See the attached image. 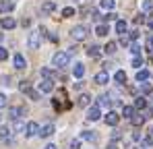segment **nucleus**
<instances>
[{
	"mask_svg": "<svg viewBox=\"0 0 153 149\" xmlns=\"http://www.w3.org/2000/svg\"><path fill=\"white\" fill-rule=\"evenodd\" d=\"M68 62H71V54H68V52H56L54 58H52V64H54L56 69H62V66H66Z\"/></svg>",
	"mask_w": 153,
	"mask_h": 149,
	"instance_id": "obj_1",
	"label": "nucleus"
},
{
	"mask_svg": "<svg viewBox=\"0 0 153 149\" xmlns=\"http://www.w3.org/2000/svg\"><path fill=\"white\" fill-rule=\"evenodd\" d=\"M87 33H89V29H87L85 25H76V27H73V31H71L73 39H76V42L85 39V37H87Z\"/></svg>",
	"mask_w": 153,
	"mask_h": 149,
	"instance_id": "obj_2",
	"label": "nucleus"
},
{
	"mask_svg": "<svg viewBox=\"0 0 153 149\" xmlns=\"http://www.w3.org/2000/svg\"><path fill=\"white\" fill-rule=\"evenodd\" d=\"M52 89H54V79H44V81L39 83V87H37L39 93H50Z\"/></svg>",
	"mask_w": 153,
	"mask_h": 149,
	"instance_id": "obj_3",
	"label": "nucleus"
},
{
	"mask_svg": "<svg viewBox=\"0 0 153 149\" xmlns=\"http://www.w3.org/2000/svg\"><path fill=\"white\" fill-rule=\"evenodd\" d=\"M100 116H102V108L100 106H91L89 110H87V120H100Z\"/></svg>",
	"mask_w": 153,
	"mask_h": 149,
	"instance_id": "obj_4",
	"label": "nucleus"
},
{
	"mask_svg": "<svg viewBox=\"0 0 153 149\" xmlns=\"http://www.w3.org/2000/svg\"><path fill=\"white\" fill-rule=\"evenodd\" d=\"M39 130H42V128H39L37 122H29L25 126V135L27 137H35V135H39Z\"/></svg>",
	"mask_w": 153,
	"mask_h": 149,
	"instance_id": "obj_5",
	"label": "nucleus"
},
{
	"mask_svg": "<svg viewBox=\"0 0 153 149\" xmlns=\"http://www.w3.org/2000/svg\"><path fill=\"white\" fill-rule=\"evenodd\" d=\"M13 64H15V69H17V71H23V69L27 66L25 56H23V54H15V58H13Z\"/></svg>",
	"mask_w": 153,
	"mask_h": 149,
	"instance_id": "obj_6",
	"label": "nucleus"
},
{
	"mask_svg": "<svg viewBox=\"0 0 153 149\" xmlns=\"http://www.w3.org/2000/svg\"><path fill=\"white\" fill-rule=\"evenodd\" d=\"M39 44H42L39 35H37V33H31V35H29V39H27V46H29L31 50H39Z\"/></svg>",
	"mask_w": 153,
	"mask_h": 149,
	"instance_id": "obj_7",
	"label": "nucleus"
},
{
	"mask_svg": "<svg viewBox=\"0 0 153 149\" xmlns=\"http://www.w3.org/2000/svg\"><path fill=\"white\" fill-rule=\"evenodd\" d=\"M0 27H2V29H15V27H17V21H15L13 17H2V19H0Z\"/></svg>",
	"mask_w": 153,
	"mask_h": 149,
	"instance_id": "obj_8",
	"label": "nucleus"
},
{
	"mask_svg": "<svg viewBox=\"0 0 153 149\" xmlns=\"http://www.w3.org/2000/svg\"><path fill=\"white\" fill-rule=\"evenodd\" d=\"M0 139L6 141V143H13V139H10V128L4 126V124H0Z\"/></svg>",
	"mask_w": 153,
	"mask_h": 149,
	"instance_id": "obj_9",
	"label": "nucleus"
},
{
	"mask_svg": "<svg viewBox=\"0 0 153 149\" xmlns=\"http://www.w3.org/2000/svg\"><path fill=\"white\" fill-rule=\"evenodd\" d=\"M108 81H110L108 71H100V73L95 74V83H97V85H108Z\"/></svg>",
	"mask_w": 153,
	"mask_h": 149,
	"instance_id": "obj_10",
	"label": "nucleus"
},
{
	"mask_svg": "<svg viewBox=\"0 0 153 149\" xmlns=\"http://www.w3.org/2000/svg\"><path fill=\"white\" fill-rule=\"evenodd\" d=\"M13 8H15L13 0H0V13H10Z\"/></svg>",
	"mask_w": 153,
	"mask_h": 149,
	"instance_id": "obj_11",
	"label": "nucleus"
},
{
	"mask_svg": "<svg viewBox=\"0 0 153 149\" xmlns=\"http://www.w3.org/2000/svg\"><path fill=\"white\" fill-rule=\"evenodd\" d=\"M118 120H120V116H118L116 112H108V114H105V122L110 124V126H116Z\"/></svg>",
	"mask_w": 153,
	"mask_h": 149,
	"instance_id": "obj_12",
	"label": "nucleus"
},
{
	"mask_svg": "<svg viewBox=\"0 0 153 149\" xmlns=\"http://www.w3.org/2000/svg\"><path fill=\"white\" fill-rule=\"evenodd\" d=\"M108 33H110V27H108L105 23H100L97 27H95V35H100V37H105Z\"/></svg>",
	"mask_w": 153,
	"mask_h": 149,
	"instance_id": "obj_13",
	"label": "nucleus"
},
{
	"mask_svg": "<svg viewBox=\"0 0 153 149\" xmlns=\"http://www.w3.org/2000/svg\"><path fill=\"white\" fill-rule=\"evenodd\" d=\"M54 130H56V128H54V124H48V126H44V128L39 130V137L48 139V137H52V135H54Z\"/></svg>",
	"mask_w": 153,
	"mask_h": 149,
	"instance_id": "obj_14",
	"label": "nucleus"
},
{
	"mask_svg": "<svg viewBox=\"0 0 153 149\" xmlns=\"http://www.w3.org/2000/svg\"><path fill=\"white\" fill-rule=\"evenodd\" d=\"M23 112H25L23 108H10V110H8V118H13V120H19Z\"/></svg>",
	"mask_w": 153,
	"mask_h": 149,
	"instance_id": "obj_15",
	"label": "nucleus"
},
{
	"mask_svg": "<svg viewBox=\"0 0 153 149\" xmlns=\"http://www.w3.org/2000/svg\"><path fill=\"white\" fill-rule=\"evenodd\" d=\"M73 74H75L76 79H83V74H85V66H83L81 62H76L75 66H73Z\"/></svg>",
	"mask_w": 153,
	"mask_h": 149,
	"instance_id": "obj_16",
	"label": "nucleus"
},
{
	"mask_svg": "<svg viewBox=\"0 0 153 149\" xmlns=\"http://www.w3.org/2000/svg\"><path fill=\"white\" fill-rule=\"evenodd\" d=\"M145 120H147V116H145V114H134V116L130 118V122L134 124V126H141Z\"/></svg>",
	"mask_w": 153,
	"mask_h": 149,
	"instance_id": "obj_17",
	"label": "nucleus"
},
{
	"mask_svg": "<svg viewBox=\"0 0 153 149\" xmlns=\"http://www.w3.org/2000/svg\"><path fill=\"white\" fill-rule=\"evenodd\" d=\"M110 104H112L110 101V95H100L97 98V106L100 108H110Z\"/></svg>",
	"mask_w": 153,
	"mask_h": 149,
	"instance_id": "obj_18",
	"label": "nucleus"
},
{
	"mask_svg": "<svg viewBox=\"0 0 153 149\" xmlns=\"http://www.w3.org/2000/svg\"><path fill=\"white\" fill-rule=\"evenodd\" d=\"M54 8H56V4H54L52 0H46V2L42 4V10H44L46 15H48V13H54Z\"/></svg>",
	"mask_w": 153,
	"mask_h": 149,
	"instance_id": "obj_19",
	"label": "nucleus"
},
{
	"mask_svg": "<svg viewBox=\"0 0 153 149\" xmlns=\"http://www.w3.org/2000/svg\"><path fill=\"white\" fill-rule=\"evenodd\" d=\"M126 21H116V33H120V35H124L126 33Z\"/></svg>",
	"mask_w": 153,
	"mask_h": 149,
	"instance_id": "obj_20",
	"label": "nucleus"
},
{
	"mask_svg": "<svg viewBox=\"0 0 153 149\" xmlns=\"http://www.w3.org/2000/svg\"><path fill=\"white\" fill-rule=\"evenodd\" d=\"M87 54H89L91 58H97V56L102 54V48H100V46H89V50H87Z\"/></svg>",
	"mask_w": 153,
	"mask_h": 149,
	"instance_id": "obj_21",
	"label": "nucleus"
},
{
	"mask_svg": "<svg viewBox=\"0 0 153 149\" xmlns=\"http://www.w3.org/2000/svg\"><path fill=\"white\" fill-rule=\"evenodd\" d=\"M100 6H102V8H108V10H112V8L116 6V0H100Z\"/></svg>",
	"mask_w": 153,
	"mask_h": 149,
	"instance_id": "obj_22",
	"label": "nucleus"
},
{
	"mask_svg": "<svg viewBox=\"0 0 153 149\" xmlns=\"http://www.w3.org/2000/svg\"><path fill=\"white\" fill-rule=\"evenodd\" d=\"M114 81H116V83H126V73H124V71H116Z\"/></svg>",
	"mask_w": 153,
	"mask_h": 149,
	"instance_id": "obj_23",
	"label": "nucleus"
},
{
	"mask_svg": "<svg viewBox=\"0 0 153 149\" xmlns=\"http://www.w3.org/2000/svg\"><path fill=\"white\" fill-rule=\"evenodd\" d=\"M122 116H124V118H132V116H134V108H132V106H124V108H122Z\"/></svg>",
	"mask_w": 153,
	"mask_h": 149,
	"instance_id": "obj_24",
	"label": "nucleus"
},
{
	"mask_svg": "<svg viewBox=\"0 0 153 149\" xmlns=\"http://www.w3.org/2000/svg\"><path fill=\"white\" fill-rule=\"evenodd\" d=\"M81 139H85V141H95V133H93V130H83V133H81Z\"/></svg>",
	"mask_w": 153,
	"mask_h": 149,
	"instance_id": "obj_25",
	"label": "nucleus"
},
{
	"mask_svg": "<svg viewBox=\"0 0 153 149\" xmlns=\"http://www.w3.org/2000/svg\"><path fill=\"white\" fill-rule=\"evenodd\" d=\"M89 101H91V98H89L87 93H83V95L79 98V106H81V108H87V106H89Z\"/></svg>",
	"mask_w": 153,
	"mask_h": 149,
	"instance_id": "obj_26",
	"label": "nucleus"
},
{
	"mask_svg": "<svg viewBox=\"0 0 153 149\" xmlns=\"http://www.w3.org/2000/svg\"><path fill=\"white\" fill-rule=\"evenodd\" d=\"M137 81H149V71H145V69L139 71L137 73Z\"/></svg>",
	"mask_w": 153,
	"mask_h": 149,
	"instance_id": "obj_27",
	"label": "nucleus"
},
{
	"mask_svg": "<svg viewBox=\"0 0 153 149\" xmlns=\"http://www.w3.org/2000/svg\"><path fill=\"white\" fill-rule=\"evenodd\" d=\"M19 89H21L23 93H29V91H31V83H29V81H21V83H19Z\"/></svg>",
	"mask_w": 153,
	"mask_h": 149,
	"instance_id": "obj_28",
	"label": "nucleus"
},
{
	"mask_svg": "<svg viewBox=\"0 0 153 149\" xmlns=\"http://www.w3.org/2000/svg\"><path fill=\"white\" fill-rule=\"evenodd\" d=\"M116 48H118V46H116V42H110V44L103 48V52H105V54H114V52H116Z\"/></svg>",
	"mask_w": 153,
	"mask_h": 149,
	"instance_id": "obj_29",
	"label": "nucleus"
},
{
	"mask_svg": "<svg viewBox=\"0 0 153 149\" xmlns=\"http://www.w3.org/2000/svg\"><path fill=\"white\" fill-rule=\"evenodd\" d=\"M73 15H75V8H73V6H64V8H62V17L68 19V17H73Z\"/></svg>",
	"mask_w": 153,
	"mask_h": 149,
	"instance_id": "obj_30",
	"label": "nucleus"
},
{
	"mask_svg": "<svg viewBox=\"0 0 153 149\" xmlns=\"http://www.w3.org/2000/svg\"><path fill=\"white\" fill-rule=\"evenodd\" d=\"M141 6H143V10H145V13H151V10H153V2H151V0H143V4H141Z\"/></svg>",
	"mask_w": 153,
	"mask_h": 149,
	"instance_id": "obj_31",
	"label": "nucleus"
},
{
	"mask_svg": "<svg viewBox=\"0 0 153 149\" xmlns=\"http://www.w3.org/2000/svg\"><path fill=\"white\" fill-rule=\"evenodd\" d=\"M147 106V99L145 98H137V101H134V108H139V110H143Z\"/></svg>",
	"mask_w": 153,
	"mask_h": 149,
	"instance_id": "obj_32",
	"label": "nucleus"
},
{
	"mask_svg": "<svg viewBox=\"0 0 153 149\" xmlns=\"http://www.w3.org/2000/svg\"><path fill=\"white\" fill-rule=\"evenodd\" d=\"M42 77H44V79H54V71H50V69L44 66V69H42Z\"/></svg>",
	"mask_w": 153,
	"mask_h": 149,
	"instance_id": "obj_33",
	"label": "nucleus"
},
{
	"mask_svg": "<svg viewBox=\"0 0 153 149\" xmlns=\"http://www.w3.org/2000/svg\"><path fill=\"white\" fill-rule=\"evenodd\" d=\"M132 66H134V69H141V66H143V58H141V56H134V58H132Z\"/></svg>",
	"mask_w": 153,
	"mask_h": 149,
	"instance_id": "obj_34",
	"label": "nucleus"
},
{
	"mask_svg": "<svg viewBox=\"0 0 153 149\" xmlns=\"http://www.w3.org/2000/svg\"><path fill=\"white\" fill-rule=\"evenodd\" d=\"M27 95H29V98L33 99V101H37V99H39V95H42V93H39V91H37V89H31V91H29V93H27Z\"/></svg>",
	"mask_w": 153,
	"mask_h": 149,
	"instance_id": "obj_35",
	"label": "nucleus"
},
{
	"mask_svg": "<svg viewBox=\"0 0 153 149\" xmlns=\"http://www.w3.org/2000/svg\"><path fill=\"white\" fill-rule=\"evenodd\" d=\"M6 106H8V98H6L4 93H0V110H2V108H6Z\"/></svg>",
	"mask_w": 153,
	"mask_h": 149,
	"instance_id": "obj_36",
	"label": "nucleus"
},
{
	"mask_svg": "<svg viewBox=\"0 0 153 149\" xmlns=\"http://www.w3.org/2000/svg\"><path fill=\"white\" fill-rule=\"evenodd\" d=\"M23 128H25V124L21 122V120H15V133H21Z\"/></svg>",
	"mask_w": 153,
	"mask_h": 149,
	"instance_id": "obj_37",
	"label": "nucleus"
},
{
	"mask_svg": "<svg viewBox=\"0 0 153 149\" xmlns=\"http://www.w3.org/2000/svg\"><path fill=\"white\" fill-rule=\"evenodd\" d=\"M130 52H132L134 56H139V54H141V46H139V44H132V46H130Z\"/></svg>",
	"mask_w": 153,
	"mask_h": 149,
	"instance_id": "obj_38",
	"label": "nucleus"
},
{
	"mask_svg": "<svg viewBox=\"0 0 153 149\" xmlns=\"http://www.w3.org/2000/svg\"><path fill=\"white\" fill-rule=\"evenodd\" d=\"M151 145H153V137H145V139H143V147L149 149Z\"/></svg>",
	"mask_w": 153,
	"mask_h": 149,
	"instance_id": "obj_39",
	"label": "nucleus"
},
{
	"mask_svg": "<svg viewBox=\"0 0 153 149\" xmlns=\"http://www.w3.org/2000/svg\"><path fill=\"white\" fill-rule=\"evenodd\" d=\"M6 56H8L6 48H2V46H0V62H2V60H6Z\"/></svg>",
	"mask_w": 153,
	"mask_h": 149,
	"instance_id": "obj_40",
	"label": "nucleus"
},
{
	"mask_svg": "<svg viewBox=\"0 0 153 149\" xmlns=\"http://www.w3.org/2000/svg\"><path fill=\"white\" fill-rule=\"evenodd\" d=\"M71 149H81V141H79V139L71 141Z\"/></svg>",
	"mask_w": 153,
	"mask_h": 149,
	"instance_id": "obj_41",
	"label": "nucleus"
},
{
	"mask_svg": "<svg viewBox=\"0 0 153 149\" xmlns=\"http://www.w3.org/2000/svg\"><path fill=\"white\" fill-rule=\"evenodd\" d=\"M116 17H118V15H114V13H108L103 19H105V21H116Z\"/></svg>",
	"mask_w": 153,
	"mask_h": 149,
	"instance_id": "obj_42",
	"label": "nucleus"
},
{
	"mask_svg": "<svg viewBox=\"0 0 153 149\" xmlns=\"http://www.w3.org/2000/svg\"><path fill=\"white\" fill-rule=\"evenodd\" d=\"M147 50H149V52H153V35L147 39Z\"/></svg>",
	"mask_w": 153,
	"mask_h": 149,
	"instance_id": "obj_43",
	"label": "nucleus"
},
{
	"mask_svg": "<svg viewBox=\"0 0 153 149\" xmlns=\"http://www.w3.org/2000/svg\"><path fill=\"white\" fill-rule=\"evenodd\" d=\"M128 37H130V39H137V37H139V31H130Z\"/></svg>",
	"mask_w": 153,
	"mask_h": 149,
	"instance_id": "obj_44",
	"label": "nucleus"
},
{
	"mask_svg": "<svg viewBox=\"0 0 153 149\" xmlns=\"http://www.w3.org/2000/svg\"><path fill=\"white\" fill-rule=\"evenodd\" d=\"M147 25H149V29H153V19H147Z\"/></svg>",
	"mask_w": 153,
	"mask_h": 149,
	"instance_id": "obj_45",
	"label": "nucleus"
},
{
	"mask_svg": "<svg viewBox=\"0 0 153 149\" xmlns=\"http://www.w3.org/2000/svg\"><path fill=\"white\" fill-rule=\"evenodd\" d=\"M44 149H56V145H52V143H50V145H46Z\"/></svg>",
	"mask_w": 153,
	"mask_h": 149,
	"instance_id": "obj_46",
	"label": "nucleus"
},
{
	"mask_svg": "<svg viewBox=\"0 0 153 149\" xmlns=\"http://www.w3.org/2000/svg\"><path fill=\"white\" fill-rule=\"evenodd\" d=\"M108 149H118V147H116V145H114V143H112V145H108Z\"/></svg>",
	"mask_w": 153,
	"mask_h": 149,
	"instance_id": "obj_47",
	"label": "nucleus"
},
{
	"mask_svg": "<svg viewBox=\"0 0 153 149\" xmlns=\"http://www.w3.org/2000/svg\"><path fill=\"white\" fill-rule=\"evenodd\" d=\"M2 39H4V33H0V44H2Z\"/></svg>",
	"mask_w": 153,
	"mask_h": 149,
	"instance_id": "obj_48",
	"label": "nucleus"
},
{
	"mask_svg": "<svg viewBox=\"0 0 153 149\" xmlns=\"http://www.w3.org/2000/svg\"><path fill=\"white\" fill-rule=\"evenodd\" d=\"M151 60H153V52H151Z\"/></svg>",
	"mask_w": 153,
	"mask_h": 149,
	"instance_id": "obj_49",
	"label": "nucleus"
},
{
	"mask_svg": "<svg viewBox=\"0 0 153 149\" xmlns=\"http://www.w3.org/2000/svg\"><path fill=\"white\" fill-rule=\"evenodd\" d=\"M151 133H153V128H151Z\"/></svg>",
	"mask_w": 153,
	"mask_h": 149,
	"instance_id": "obj_50",
	"label": "nucleus"
}]
</instances>
